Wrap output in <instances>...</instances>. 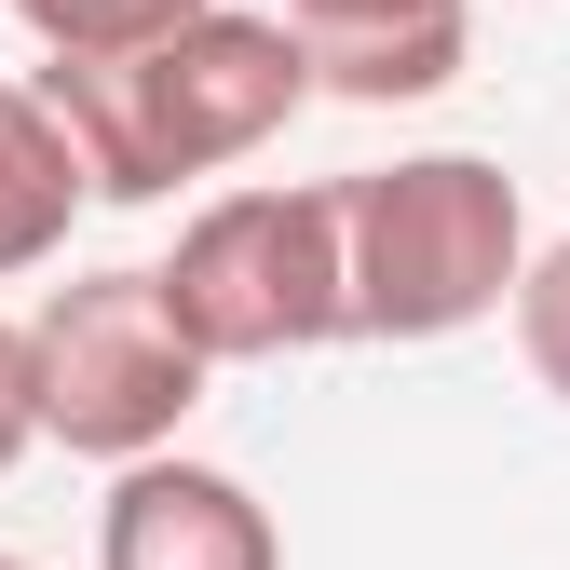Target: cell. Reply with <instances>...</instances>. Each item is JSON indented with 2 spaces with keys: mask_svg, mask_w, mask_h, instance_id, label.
<instances>
[{
  "mask_svg": "<svg viewBox=\"0 0 570 570\" xmlns=\"http://www.w3.org/2000/svg\"><path fill=\"white\" fill-rule=\"evenodd\" d=\"M96 570H285V530H272V503H258L245 475L164 449V462L109 475V503H96Z\"/></svg>",
  "mask_w": 570,
  "mask_h": 570,
  "instance_id": "5b68a950",
  "label": "cell"
},
{
  "mask_svg": "<svg viewBox=\"0 0 570 570\" xmlns=\"http://www.w3.org/2000/svg\"><path fill=\"white\" fill-rule=\"evenodd\" d=\"M41 96H55L68 136H82L96 204H164L190 177L272 150L326 82H313V41L285 14H232L218 0V14H190V28L136 41V55H55Z\"/></svg>",
  "mask_w": 570,
  "mask_h": 570,
  "instance_id": "6da1fadb",
  "label": "cell"
},
{
  "mask_svg": "<svg viewBox=\"0 0 570 570\" xmlns=\"http://www.w3.org/2000/svg\"><path fill=\"white\" fill-rule=\"evenodd\" d=\"M164 299L204 367H285V353L353 340V258L340 190H218L164 258Z\"/></svg>",
  "mask_w": 570,
  "mask_h": 570,
  "instance_id": "3957f363",
  "label": "cell"
},
{
  "mask_svg": "<svg viewBox=\"0 0 570 570\" xmlns=\"http://www.w3.org/2000/svg\"><path fill=\"white\" fill-rule=\"evenodd\" d=\"M96 204V164H82V136L55 122V96L28 82H0V285L41 272L68 245V218Z\"/></svg>",
  "mask_w": 570,
  "mask_h": 570,
  "instance_id": "52a82bcc",
  "label": "cell"
},
{
  "mask_svg": "<svg viewBox=\"0 0 570 570\" xmlns=\"http://www.w3.org/2000/svg\"><path fill=\"white\" fill-rule=\"evenodd\" d=\"M340 258H353V340H462L517 313L530 204L489 150H407L340 177Z\"/></svg>",
  "mask_w": 570,
  "mask_h": 570,
  "instance_id": "7a4b0ae2",
  "label": "cell"
},
{
  "mask_svg": "<svg viewBox=\"0 0 570 570\" xmlns=\"http://www.w3.org/2000/svg\"><path fill=\"white\" fill-rule=\"evenodd\" d=\"M285 28L313 41V82H326V96L407 109V96H449V82H462L475 0H285Z\"/></svg>",
  "mask_w": 570,
  "mask_h": 570,
  "instance_id": "8992f818",
  "label": "cell"
},
{
  "mask_svg": "<svg viewBox=\"0 0 570 570\" xmlns=\"http://www.w3.org/2000/svg\"><path fill=\"white\" fill-rule=\"evenodd\" d=\"M0 570H41V557H14V543H0Z\"/></svg>",
  "mask_w": 570,
  "mask_h": 570,
  "instance_id": "8fae6325",
  "label": "cell"
},
{
  "mask_svg": "<svg viewBox=\"0 0 570 570\" xmlns=\"http://www.w3.org/2000/svg\"><path fill=\"white\" fill-rule=\"evenodd\" d=\"M14 14L41 28V55H136L190 14H218V0H14Z\"/></svg>",
  "mask_w": 570,
  "mask_h": 570,
  "instance_id": "ba28073f",
  "label": "cell"
},
{
  "mask_svg": "<svg viewBox=\"0 0 570 570\" xmlns=\"http://www.w3.org/2000/svg\"><path fill=\"white\" fill-rule=\"evenodd\" d=\"M517 353H530V381L570 407V232L530 258V285H517Z\"/></svg>",
  "mask_w": 570,
  "mask_h": 570,
  "instance_id": "9c48e42d",
  "label": "cell"
},
{
  "mask_svg": "<svg viewBox=\"0 0 570 570\" xmlns=\"http://www.w3.org/2000/svg\"><path fill=\"white\" fill-rule=\"evenodd\" d=\"M41 449V381H28V326L0 313V475Z\"/></svg>",
  "mask_w": 570,
  "mask_h": 570,
  "instance_id": "30bf717a",
  "label": "cell"
},
{
  "mask_svg": "<svg viewBox=\"0 0 570 570\" xmlns=\"http://www.w3.org/2000/svg\"><path fill=\"white\" fill-rule=\"evenodd\" d=\"M28 381H41V435L55 449L136 475V462L177 449V421L204 407L218 367L190 353L164 272H82V285H55L28 313Z\"/></svg>",
  "mask_w": 570,
  "mask_h": 570,
  "instance_id": "277c9868",
  "label": "cell"
}]
</instances>
